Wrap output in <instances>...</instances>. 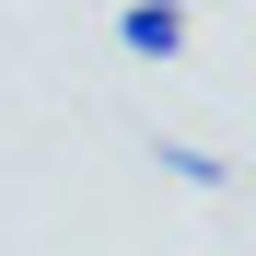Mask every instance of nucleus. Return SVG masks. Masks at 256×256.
<instances>
[{
  "instance_id": "1",
  "label": "nucleus",
  "mask_w": 256,
  "mask_h": 256,
  "mask_svg": "<svg viewBox=\"0 0 256 256\" xmlns=\"http://www.w3.org/2000/svg\"><path fill=\"white\" fill-rule=\"evenodd\" d=\"M116 47L128 58H175L186 47V12H175V0H128V12H116Z\"/></svg>"
},
{
  "instance_id": "2",
  "label": "nucleus",
  "mask_w": 256,
  "mask_h": 256,
  "mask_svg": "<svg viewBox=\"0 0 256 256\" xmlns=\"http://www.w3.org/2000/svg\"><path fill=\"white\" fill-rule=\"evenodd\" d=\"M152 163H163L175 186H233V163H222V152H198V140H152Z\"/></svg>"
}]
</instances>
